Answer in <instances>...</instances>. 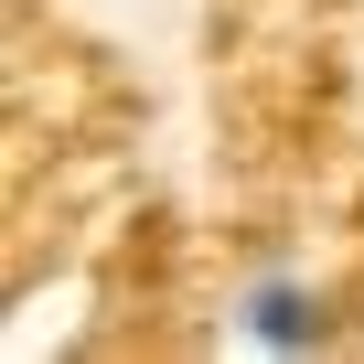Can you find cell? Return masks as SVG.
I'll list each match as a JSON object with an SVG mask.
<instances>
[{
    "label": "cell",
    "mask_w": 364,
    "mask_h": 364,
    "mask_svg": "<svg viewBox=\"0 0 364 364\" xmlns=\"http://www.w3.org/2000/svg\"><path fill=\"white\" fill-rule=\"evenodd\" d=\"M236 332H247V343H268V353H311L332 321H321V300H311L300 279H257V289H247V311H236Z\"/></svg>",
    "instance_id": "obj_1"
}]
</instances>
